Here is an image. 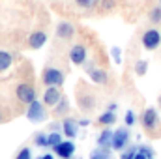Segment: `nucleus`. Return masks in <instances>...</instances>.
<instances>
[{
	"mask_svg": "<svg viewBox=\"0 0 161 159\" xmlns=\"http://www.w3.org/2000/svg\"><path fill=\"white\" fill-rule=\"evenodd\" d=\"M148 19L152 21V23H161V6H156V8H152L150 9V13H148Z\"/></svg>",
	"mask_w": 161,
	"mask_h": 159,
	"instance_id": "19",
	"label": "nucleus"
},
{
	"mask_svg": "<svg viewBox=\"0 0 161 159\" xmlns=\"http://www.w3.org/2000/svg\"><path fill=\"white\" fill-rule=\"evenodd\" d=\"M141 43L146 51H156L158 47L161 45V32L158 28H148L142 38H141Z\"/></svg>",
	"mask_w": 161,
	"mask_h": 159,
	"instance_id": "2",
	"label": "nucleus"
},
{
	"mask_svg": "<svg viewBox=\"0 0 161 159\" xmlns=\"http://www.w3.org/2000/svg\"><path fill=\"white\" fill-rule=\"evenodd\" d=\"M86 73L90 75V79L94 80V82H97V84H107V71H103V69H99V68H94V64H88L86 66Z\"/></svg>",
	"mask_w": 161,
	"mask_h": 159,
	"instance_id": "11",
	"label": "nucleus"
},
{
	"mask_svg": "<svg viewBox=\"0 0 161 159\" xmlns=\"http://www.w3.org/2000/svg\"><path fill=\"white\" fill-rule=\"evenodd\" d=\"M88 123H90V120H80L79 122V125H88Z\"/></svg>",
	"mask_w": 161,
	"mask_h": 159,
	"instance_id": "33",
	"label": "nucleus"
},
{
	"mask_svg": "<svg viewBox=\"0 0 161 159\" xmlns=\"http://www.w3.org/2000/svg\"><path fill=\"white\" fill-rule=\"evenodd\" d=\"M86 47L84 45H80V43H77V45H73L71 49H69V60L75 64V66H82L84 62H86Z\"/></svg>",
	"mask_w": 161,
	"mask_h": 159,
	"instance_id": "9",
	"label": "nucleus"
},
{
	"mask_svg": "<svg viewBox=\"0 0 161 159\" xmlns=\"http://www.w3.org/2000/svg\"><path fill=\"white\" fill-rule=\"evenodd\" d=\"M69 112V101H68V97H60V101L54 105V109H53V114L56 116V118H62V116H66Z\"/></svg>",
	"mask_w": 161,
	"mask_h": 159,
	"instance_id": "14",
	"label": "nucleus"
},
{
	"mask_svg": "<svg viewBox=\"0 0 161 159\" xmlns=\"http://www.w3.org/2000/svg\"><path fill=\"white\" fill-rule=\"evenodd\" d=\"M107 111H111V112H114V111H116V103H111V105H109V109H107Z\"/></svg>",
	"mask_w": 161,
	"mask_h": 159,
	"instance_id": "31",
	"label": "nucleus"
},
{
	"mask_svg": "<svg viewBox=\"0 0 161 159\" xmlns=\"http://www.w3.org/2000/svg\"><path fill=\"white\" fill-rule=\"evenodd\" d=\"M114 122H116V114L111 112V111H107L99 116V123H103V125H113Z\"/></svg>",
	"mask_w": 161,
	"mask_h": 159,
	"instance_id": "17",
	"label": "nucleus"
},
{
	"mask_svg": "<svg viewBox=\"0 0 161 159\" xmlns=\"http://www.w3.org/2000/svg\"><path fill=\"white\" fill-rule=\"evenodd\" d=\"M15 159H32V150H30L28 146L21 148V150H19V154L15 156Z\"/></svg>",
	"mask_w": 161,
	"mask_h": 159,
	"instance_id": "25",
	"label": "nucleus"
},
{
	"mask_svg": "<svg viewBox=\"0 0 161 159\" xmlns=\"http://www.w3.org/2000/svg\"><path fill=\"white\" fill-rule=\"evenodd\" d=\"M73 36H75V26H73L71 23L60 21V23L56 25V38H58V40L69 41V40H73Z\"/></svg>",
	"mask_w": 161,
	"mask_h": 159,
	"instance_id": "7",
	"label": "nucleus"
},
{
	"mask_svg": "<svg viewBox=\"0 0 161 159\" xmlns=\"http://www.w3.org/2000/svg\"><path fill=\"white\" fill-rule=\"evenodd\" d=\"M129 142V131L125 127H118L116 131H113V140H111V148L113 150H124Z\"/></svg>",
	"mask_w": 161,
	"mask_h": 159,
	"instance_id": "4",
	"label": "nucleus"
},
{
	"mask_svg": "<svg viewBox=\"0 0 161 159\" xmlns=\"http://www.w3.org/2000/svg\"><path fill=\"white\" fill-rule=\"evenodd\" d=\"M62 97V92L58 86H47L43 92V105L45 107H54Z\"/></svg>",
	"mask_w": 161,
	"mask_h": 159,
	"instance_id": "6",
	"label": "nucleus"
},
{
	"mask_svg": "<svg viewBox=\"0 0 161 159\" xmlns=\"http://www.w3.org/2000/svg\"><path fill=\"white\" fill-rule=\"evenodd\" d=\"M47 43V34L43 30H36L28 36V47L30 49H41Z\"/></svg>",
	"mask_w": 161,
	"mask_h": 159,
	"instance_id": "12",
	"label": "nucleus"
},
{
	"mask_svg": "<svg viewBox=\"0 0 161 159\" xmlns=\"http://www.w3.org/2000/svg\"><path fill=\"white\" fill-rule=\"evenodd\" d=\"M64 80H66V75H64V71L62 69H58V68H53V66H47L43 71H41V82L45 84V86H62L64 84Z\"/></svg>",
	"mask_w": 161,
	"mask_h": 159,
	"instance_id": "1",
	"label": "nucleus"
},
{
	"mask_svg": "<svg viewBox=\"0 0 161 159\" xmlns=\"http://www.w3.org/2000/svg\"><path fill=\"white\" fill-rule=\"evenodd\" d=\"M137 152H139V148H137V146H133V148H129L127 152H124V154H122V159H135Z\"/></svg>",
	"mask_w": 161,
	"mask_h": 159,
	"instance_id": "26",
	"label": "nucleus"
},
{
	"mask_svg": "<svg viewBox=\"0 0 161 159\" xmlns=\"http://www.w3.org/2000/svg\"><path fill=\"white\" fill-rule=\"evenodd\" d=\"M133 123H135V112H133V111H127V112H125V125L131 127Z\"/></svg>",
	"mask_w": 161,
	"mask_h": 159,
	"instance_id": "28",
	"label": "nucleus"
},
{
	"mask_svg": "<svg viewBox=\"0 0 161 159\" xmlns=\"http://www.w3.org/2000/svg\"><path fill=\"white\" fill-rule=\"evenodd\" d=\"M13 64V56L6 51H0V73H4L6 69H9Z\"/></svg>",
	"mask_w": 161,
	"mask_h": 159,
	"instance_id": "15",
	"label": "nucleus"
},
{
	"mask_svg": "<svg viewBox=\"0 0 161 159\" xmlns=\"http://www.w3.org/2000/svg\"><path fill=\"white\" fill-rule=\"evenodd\" d=\"M34 144H36V146H40V148H47V146H49L47 135H43V133H38V135H36V139H34Z\"/></svg>",
	"mask_w": 161,
	"mask_h": 159,
	"instance_id": "23",
	"label": "nucleus"
},
{
	"mask_svg": "<svg viewBox=\"0 0 161 159\" xmlns=\"http://www.w3.org/2000/svg\"><path fill=\"white\" fill-rule=\"evenodd\" d=\"M139 152L142 154V156H146V157H154V150L150 148V146H139Z\"/></svg>",
	"mask_w": 161,
	"mask_h": 159,
	"instance_id": "27",
	"label": "nucleus"
},
{
	"mask_svg": "<svg viewBox=\"0 0 161 159\" xmlns=\"http://www.w3.org/2000/svg\"><path fill=\"white\" fill-rule=\"evenodd\" d=\"M15 96H17V99H19L21 103L28 105V103H32V101L36 99V90H34L32 84L21 82V84H17V88H15Z\"/></svg>",
	"mask_w": 161,
	"mask_h": 159,
	"instance_id": "3",
	"label": "nucleus"
},
{
	"mask_svg": "<svg viewBox=\"0 0 161 159\" xmlns=\"http://www.w3.org/2000/svg\"><path fill=\"white\" fill-rule=\"evenodd\" d=\"M159 107H161V97H159Z\"/></svg>",
	"mask_w": 161,
	"mask_h": 159,
	"instance_id": "35",
	"label": "nucleus"
},
{
	"mask_svg": "<svg viewBox=\"0 0 161 159\" xmlns=\"http://www.w3.org/2000/svg\"><path fill=\"white\" fill-rule=\"evenodd\" d=\"M111 54H113V60H114L116 64H120V60H122L120 49H118V47H113V49H111Z\"/></svg>",
	"mask_w": 161,
	"mask_h": 159,
	"instance_id": "29",
	"label": "nucleus"
},
{
	"mask_svg": "<svg viewBox=\"0 0 161 159\" xmlns=\"http://www.w3.org/2000/svg\"><path fill=\"white\" fill-rule=\"evenodd\" d=\"M111 140H113V131L111 129H103L99 139H97V144H99V148H109Z\"/></svg>",
	"mask_w": 161,
	"mask_h": 159,
	"instance_id": "16",
	"label": "nucleus"
},
{
	"mask_svg": "<svg viewBox=\"0 0 161 159\" xmlns=\"http://www.w3.org/2000/svg\"><path fill=\"white\" fill-rule=\"evenodd\" d=\"M47 140H49V146H51V148H54L56 144H60V142H62V135H60L58 131H53L51 135H47Z\"/></svg>",
	"mask_w": 161,
	"mask_h": 159,
	"instance_id": "20",
	"label": "nucleus"
},
{
	"mask_svg": "<svg viewBox=\"0 0 161 159\" xmlns=\"http://www.w3.org/2000/svg\"><path fill=\"white\" fill-rule=\"evenodd\" d=\"M135 159H148V157H146V156H142L141 152H137V156H135Z\"/></svg>",
	"mask_w": 161,
	"mask_h": 159,
	"instance_id": "32",
	"label": "nucleus"
},
{
	"mask_svg": "<svg viewBox=\"0 0 161 159\" xmlns=\"http://www.w3.org/2000/svg\"><path fill=\"white\" fill-rule=\"evenodd\" d=\"M38 159H54V157H53L51 154H43V156H40Z\"/></svg>",
	"mask_w": 161,
	"mask_h": 159,
	"instance_id": "30",
	"label": "nucleus"
},
{
	"mask_svg": "<svg viewBox=\"0 0 161 159\" xmlns=\"http://www.w3.org/2000/svg\"><path fill=\"white\" fill-rule=\"evenodd\" d=\"M159 2H161V0H159Z\"/></svg>",
	"mask_w": 161,
	"mask_h": 159,
	"instance_id": "37",
	"label": "nucleus"
},
{
	"mask_svg": "<svg viewBox=\"0 0 161 159\" xmlns=\"http://www.w3.org/2000/svg\"><path fill=\"white\" fill-rule=\"evenodd\" d=\"M62 129H64V135L68 139H75L77 137V129H79V122H75L71 118H66L64 123H62Z\"/></svg>",
	"mask_w": 161,
	"mask_h": 159,
	"instance_id": "13",
	"label": "nucleus"
},
{
	"mask_svg": "<svg viewBox=\"0 0 161 159\" xmlns=\"http://www.w3.org/2000/svg\"><path fill=\"white\" fill-rule=\"evenodd\" d=\"M79 8H84V9H92L99 4V0H73Z\"/></svg>",
	"mask_w": 161,
	"mask_h": 159,
	"instance_id": "21",
	"label": "nucleus"
},
{
	"mask_svg": "<svg viewBox=\"0 0 161 159\" xmlns=\"http://www.w3.org/2000/svg\"><path fill=\"white\" fill-rule=\"evenodd\" d=\"M90 159H111V154L107 148H99V150H94L90 154Z\"/></svg>",
	"mask_w": 161,
	"mask_h": 159,
	"instance_id": "18",
	"label": "nucleus"
},
{
	"mask_svg": "<svg viewBox=\"0 0 161 159\" xmlns=\"http://www.w3.org/2000/svg\"><path fill=\"white\" fill-rule=\"evenodd\" d=\"M142 125H144V129L146 131H154L156 129V125H158V112H156V109H146L144 112H142Z\"/></svg>",
	"mask_w": 161,
	"mask_h": 159,
	"instance_id": "10",
	"label": "nucleus"
},
{
	"mask_svg": "<svg viewBox=\"0 0 161 159\" xmlns=\"http://www.w3.org/2000/svg\"><path fill=\"white\" fill-rule=\"evenodd\" d=\"M4 120H6V116H4V114H2V109H0V123H2V122H4Z\"/></svg>",
	"mask_w": 161,
	"mask_h": 159,
	"instance_id": "34",
	"label": "nucleus"
},
{
	"mask_svg": "<svg viewBox=\"0 0 161 159\" xmlns=\"http://www.w3.org/2000/svg\"><path fill=\"white\" fill-rule=\"evenodd\" d=\"M146 69H148V62H146V60H139V62L135 64V73H137V75H144Z\"/></svg>",
	"mask_w": 161,
	"mask_h": 159,
	"instance_id": "24",
	"label": "nucleus"
},
{
	"mask_svg": "<svg viewBox=\"0 0 161 159\" xmlns=\"http://www.w3.org/2000/svg\"><path fill=\"white\" fill-rule=\"evenodd\" d=\"M26 118L32 120V122H43V120L47 118V112H45V109H43V103H40L38 99H34L32 103H28Z\"/></svg>",
	"mask_w": 161,
	"mask_h": 159,
	"instance_id": "5",
	"label": "nucleus"
},
{
	"mask_svg": "<svg viewBox=\"0 0 161 159\" xmlns=\"http://www.w3.org/2000/svg\"><path fill=\"white\" fill-rule=\"evenodd\" d=\"M99 8L103 11H113L116 8V0H99Z\"/></svg>",
	"mask_w": 161,
	"mask_h": 159,
	"instance_id": "22",
	"label": "nucleus"
},
{
	"mask_svg": "<svg viewBox=\"0 0 161 159\" xmlns=\"http://www.w3.org/2000/svg\"><path fill=\"white\" fill-rule=\"evenodd\" d=\"M150 159H154V157H150Z\"/></svg>",
	"mask_w": 161,
	"mask_h": 159,
	"instance_id": "36",
	"label": "nucleus"
},
{
	"mask_svg": "<svg viewBox=\"0 0 161 159\" xmlns=\"http://www.w3.org/2000/svg\"><path fill=\"white\" fill-rule=\"evenodd\" d=\"M53 150H54V154L60 159H71L73 154H75V144H73L71 140H62V142L56 144Z\"/></svg>",
	"mask_w": 161,
	"mask_h": 159,
	"instance_id": "8",
	"label": "nucleus"
}]
</instances>
